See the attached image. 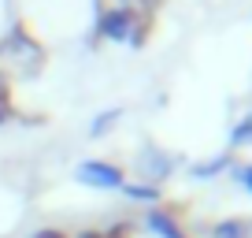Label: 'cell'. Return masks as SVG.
<instances>
[{
  "label": "cell",
  "instance_id": "5",
  "mask_svg": "<svg viewBox=\"0 0 252 238\" xmlns=\"http://www.w3.org/2000/svg\"><path fill=\"white\" fill-rule=\"evenodd\" d=\"M145 223H149V231L159 235V238H186V231L178 227V220H174L171 212H163V208H149Z\"/></svg>",
  "mask_w": 252,
  "mask_h": 238
},
{
  "label": "cell",
  "instance_id": "4",
  "mask_svg": "<svg viewBox=\"0 0 252 238\" xmlns=\"http://www.w3.org/2000/svg\"><path fill=\"white\" fill-rule=\"evenodd\" d=\"M137 171H141V179L149 186H156V183H163L167 175L174 171V160L167 157L163 149H141V157H137Z\"/></svg>",
  "mask_w": 252,
  "mask_h": 238
},
{
  "label": "cell",
  "instance_id": "10",
  "mask_svg": "<svg viewBox=\"0 0 252 238\" xmlns=\"http://www.w3.org/2000/svg\"><path fill=\"white\" fill-rule=\"evenodd\" d=\"M230 145H252V112L230 130Z\"/></svg>",
  "mask_w": 252,
  "mask_h": 238
},
{
  "label": "cell",
  "instance_id": "12",
  "mask_svg": "<svg viewBox=\"0 0 252 238\" xmlns=\"http://www.w3.org/2000/svg\"><path fill=\"white\" fill-rule=\"evenodd\" d=\"M11 119V89H8V79H0V127Z\"/></svg>",
  "mask_w": 252,
  "mask_h": 238
},
{
  "label": "cell",
  "instance_id": "16",
  "mask_svg": "<svg viewBox=\"0 0 252 238\" xmlns=\"http://www.w3.org/2000/svg\"><path fill=\"white\" fill-rule=\"evenodd\" d=\"M33 238H67V235H63V231H52V227H48V231H37Z\"/></svg>",
  "mask_w": 252,
  "mask_h": 238
},
{
  "label": "cell",
  "instance_id": "6",
  "mask_svg": "<svg viewBox=\"0 0 252 238\" xmlns=\"http://www.w3.org/2000/svg\"><path fill=\"white\" fill-rule=\"evenodd\" d=\"M226 167H230V153H219L215 160H200V164H193L189 175H193V179H215V175L226 171Z\"/></svg>",
  "mask_w": 252,
  "mask_h": 238
},
{
  "label": "cell",
  "instance_id": "11",
  "mask_svg": "<svg viewBox=\"0 0 252 238\" xmlns=\"http://www.w3.org/2000/svg\"><path fill=\"white\" fill-rule=\"evenodd\" d=\"M126 41H130V45H134V48H141L145 41H149V15L134 19V30H130V38H126Z\"/></svg>",
  "mask_w": 252,
  "mask_h": 238
},
{
  "label": "cell",
  "instance_id": "15",
  "mask_svg": "<svg viewBox=\"0 0 252 238\" xmlns=\"http://www.w3.org/2000/svg\"><path fill=\"white\" fill-rule=\"evenodd\" d=\"M159 4H163V0H137V8H141V11H145V15H149V11H156V8H159Z\"/></svg>",
  "mask_w": 252,
  "mask_h": 238
},
{
  "label": "cell",
  "instance_id": "14",
  "mask_svg": "<svg viewBox=\"0 0 252 238\" xmlns=\"http://www.w3.org/2000/svg\"><path fill=\"white\" fill-rule=\"evenodd\" d=\"M100 238H130V223H115V227L100 231Z\"/></svg>",
  "mask_w": 252,
  "mask_h": 238
},
{
  "label": "cell",
  "instance_id": "17",
  "mask_svg": "<svg viewBox=\"0 0 252 238\" xmlns=\"http://www.w3.org/2000/svg\"><path fill=\"white\" fill-rule=\"evenodd\" d=\"M78 238H100V231H82Z\"/></svg>",
  "mask_w": 252,
  "mask_h": 238
},
{
  "label": "cell",
  "instance_id": "13",
  "mask_svg": "<svg viewBox=\"0 0 252 238\" xmlns=\"http://www.w3.org/2000/svg\"><path fill=\"white\" fill-rule=\"evenodd\" d=\"M234 179L245 186V190L252 194V164H241V167H234Z\"/></svg>",
  "mask_w": 252,
  "mask_h": 238
},
{
  "label": "cell",
  "instance_id": "1",
  "mask_svg": "<svg viewBox=\"0 0 252 238\" xmlns=\"http://www.w3.org/2000/svg\"><path fill=\"white\" fill-rule=\"evenodd\" d=\"M0 60H8L23 79H33V75H41V67H45V48H41L23 26H15L11 34L0 38Z\"/></svg>",
  "mask_w": 252,
  "mask_h": 238
},
{
  "label": "cell",
  "instance_id": "7",
  "mask_svg": "<svg viewBox=\"0 0 252 238\" xmlns=\"http://www.w3.org/2000/svg\"><path fill=\"white\" fill-rule=\"evenodd\" d=\"M119 119H123V108H108V112H100V116L89 123V138H104L111 127H115Z\"/></svg>",
  "mask_w": 252,
  "mask_h": 238
},
{
  "label": "cell",
  "instance_id": "2",
  "mask_svg": "<svg viewBox=\"0 0 252 238\" xmlns=\"http://www.w3.org/2000/svg\"><path fill=\"white\" fill-rule=\"evenodd\" d=\"M74 179H78L82 186H96V190H119V186L126 183L123 167L108 164V160H82V164L74 167Z\"/></svg>",
  "mask_w": 252,
  "mask_h": 238
},
{
  "label": "cell",
  "instance_id": "8",
  "mask_svg": "<svg viewBox=\"0 0 252 238\" xmlns=\"http://www.w3.org/2000/svg\"><path fill=\"white\" fill-rule=\"evenodd\" d=\"M119 190H123L126 198H134V201H149V205H152V201H159V190H156V186H149V183H123Z\"/></svg>",
  "mask_w": 252,
  "mask_h": 238
},
{
  "label": "cell",
  "instance_id": "9",
  "mask_svg": "<svg viewBox=\"0 0 252 238\" xmlns=\"http://www.w3.org/2000/svg\"><path fill=\"white\" fill-rule=\"evenodd\" d=\"M212 238H249V223L241 220H222L212 227Z\"/></svg>",
  "mask_w": 252,
  "mask_h": 238
},
{
  "label": "cell",
  "instance_id": "3",
  "mask_svg": "<svg viewBox=\"0 0 252 238\" xmlns=\"http://www.w3.org/2000/svg\"><path fill=\"white\" fill-rule=\"evenodd\" d=\"M134 8H126V4H119V8H108L100 11V19H96V34H100L104 41H126L130 38V30H134Z\"/></svg>",
  "mask_w": 252,
  "mask_h": 238
}]
</instances>
